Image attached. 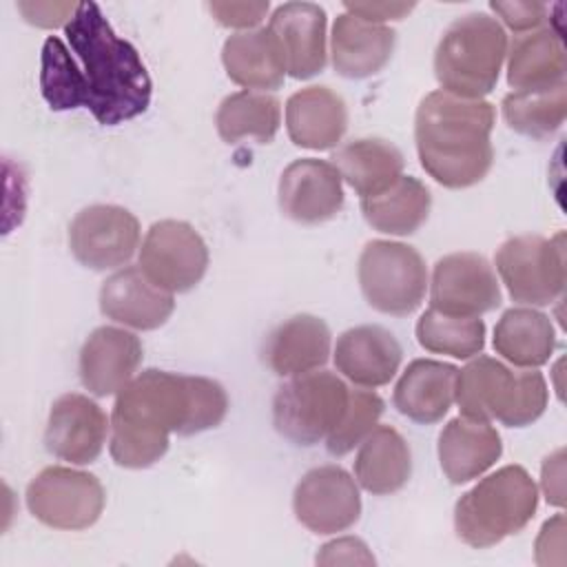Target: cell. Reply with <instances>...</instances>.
I'll use <instances>...</instances> for the list:
<instances>
[{"label":"cell","mask_w":567,"mask_h":567,"mask_svg":"<svg viewBox=\"0 0 567 567\" xmlns=\"http://www.w3.org/2000/svg\"><path fill=\"white\" fill-rule=\"evenodd\" d=\"M66 44L49 35L40 55V91L51 111L89 109L102 126L142 115L153 95L137 49L120 38L95 2H78Z\"/></svg>","instance_id":"6da1fadb"},{"label":"cell","mask_w":567,"mask_h":567,"mask_svg":"<svg viewBox=\"0 0 567 567\" xmlns=\"http://www.w3.org/2000/svg\"><path fill=\"white\" fill-rule=\"evenodd\" d=\"M228 412V394L208 377L144 370L115 396L109 450L120 467L142 470L168 450L171 432L193 436L217 427Z\"/></svg>","instance_id":"7a4b0ae2"},{"label":"cell","mask_w":567,"mask_h":567,"mask_svg":"<svg viewBox=\"0 0 567 567\" xmlns=\"http://www.w3.org/2000/svg\"><path fill=\"white\" fill-rule=\"evenodd\" d=\"M494 104L445 91L427 93L414 117V142L423 171L445 188L478 184L494 162Z\"/></svg>","instance_id":"3957f363"},{"label":"cell","mask_w":567,"mask_h":567,"mask_svg":"<svg viewBox=\"0 0 567 567\" xmlns=\"http://www.w3.org/2000/svg\"><path fill=\"white\" fill-rule=\"evenodd\" d=\"M547 399V383L538 370H514L485 354H476L456 374L454 401L467 419L525 427L545 412Z\"/></svg>","instance_id":"277c9868"},{"label":"cell","mask_w":567,"mask_h":567,"mask_svg":"<svg viewBox=\"0 0 567 567\" xmlns=\"http://www.w3.org/2000/svg\"><path fill=\"white\" fill-rule=\"evenodd\" d=\"M536 507L538 489L529 472L505 465L456 501L454 529L465 545L485 549L525 529Z\"/></svg>","instance_id":"5b68a950"},{"label":"cell","mask_w":567,"mask_h":567,"mask_svg":"<svg viewBox=\"0 0 567 567\" xmlns=\"http://www.w3.org/2000/svg\"><path fill=\"white\" fill-rule=\"evenodd\" d=\"M507 55V33L487 13H467L454 20L434 51V75L441 91L483 100L501 75Z\"/></svg>","instance_id":"8992f818"},{"label":"cell","mask_w":567,"mask_h":567,"mask_svg":"<svg viewBox=\"0 0 567 567\" xmlns=\"http://www.w3.org/2000/svg\"><path fill=\"white\" fill-rule=\"evenodd\" d=\"M350 401V388L328 370L292 377L272 399L275 430L295 445L310 447L341 423Z\"/></svg>","instance_id":"52a82bcc"},{"label":"cell","mask_w":567,"mask_h":567,"mask_svg":"<svg viewBox=\"0 0 567 567\" xmlns=\"http://www.w3.org/2000/svg\"><path fill=\"white\" fill-rule=\"evenodd\" d=\"M357 277L365 301L394 317L414 312L427 290V268L421 252L401 241H368L359 255Z\"/></svg>","instance_id":"ba28073f"},{"label":"cell","mask_w":567,"mask_h":567,"mask_svg":"<svg viewBox=\"0 0 567 567\" xmlns=\"http://www.w3.org/2000/svg\"><path fill=\"white\" fill-rule=\"evenodd\" d=\"M494 264L514 301L549 306L565 290V235L512 237L501 244Z\"/></svg>","instance_id":"9c48e42d"},{"label":"cell","mask_w":567,"mask_h":567,"mask_svg":"<svg viewBox=\"0 0 567 567\" xmlns=\"http://www.w3.org/2000/svg\"><path fill=\"white\" fill-rule=\"evenodd\" d=\"M106 494L97 476L51 465L27 485V507L42 525L78 532L91 527L104 512Z\"/></svg>","instance_id":"30bf717a"},{"label":"cell","mask_w":567,"mask_h":567,"mask_svg":"<svg viewBox=\"0 0 567 567\" xmlns=\"http://www.w3.org/2000/svg\"><path fill=\"white\" fill-rule=\"evenodd\" d=\"M140 268L155 286L168 292H186L206 275V241L186 221H155L142 239Z\"/></svg>","instance_id":"8fae6325"},{"label":"cell","mask_w":567,"mask_h":567,"mask_svg":"<svg viewBox=\"0 0 567 567\" xmlns=\"http://www.w3.org/2000/svg\"><path fill=\"white\" fill-rule=\"evenodd\" d=\"M69 248L91 270H115L140 248V221L115 204L86 206L69 226Z\"/></svg>","instance_id":"7c38bea8"},{"label":"cell","mask_w":567,"mask_h":567,"mask_svg":"<svg viewBox=\"0 0 567 567\" xmlns=\"http://www.w3.org/2000/svg\"><path fill=\"white\" fill-rule=\"evenodd\" d=\"M430 308L481 317L501 303V286L489 261L478 252H452L434 264L430 281Z\"/></svg>","instance_id":"4fadbf2b"},{"label":"cell","mask_w":567,"mask_h":567,"mask_svg":"<svg viewBox=\"0 0 567 567\" xmlns=\"http://www.w3.org/2000/svg\"><path fill=\"white\" fill-rule=\"evenodd\" d=\"M292 509L312 534L346 532L361 516L359 485L339 465L312 467L295 487Z\"/></svg>","instance_id":"5bb4252c"},{"label":"cell","mask_w":567,"mask_h":567,"mask_svg":"<svg viewBox=\"0 0 567 567\" xmlns=\"http://www.w3.org/2000/svg\"><path fill=\"white\" fill-rule=\"evenodd\" d=\"M109 432L111 421L106 419L104 410L86 394L69 392L55 399L51 405L44 445L60 461L71 465H89L102 454Z\"/></svg>","instance_id":"9a60e30c"},{"label":"cell","mask_w":567,"mask_h":567,"mask_svg":"<svg viewBox=\"0 0 567 567\" xmlns=\"http://www.w3.org/2000/svg\"><path fill=\"white\" fill-rule=\"evenodd\" d=\"M279 208L299 224L332 219L343 206L341 175L332 162L301 157L288 164L279 177Z\"/></svg>","instance_id":"2e32d148"},{"label":"cell","mask_w":567,"mask_h":567,"mask_svg":"<svg viewBox=\"0 0 567 567\" xmlns=\"http://www.w3.org/2000/svg\"><path fill=\"white\" fill-rule=\"evenodd\" d=\"M142 363V341L137 334L117 328H95L80 350V381L95 396L120 392Z\"/></svg>","instance_id":"e0dca14e"},{"label":"cell","mask_w":567,"mask_h":567,"mask_svg":"<svg viewBox=\"0 0 567 567\" xmlns=\"http://www.w3.org/2000/svg\"><path fill=\"white\" fill-rule=\"evenodd\" d=\"M326 11L315 2H284L268 22L286 60V73L308 80L326 66Z\"/></svg>","instance_id":"ac0fdd59"},{"label":"cell","mask_w":567,"mask_h":567,"mask_svg":"<svg viewBox=\"0 0 567 567\" xmlns=\"http://www.w3.org/2000/svg\"><path fill=\"white\" fill-rule=\"evenodd\" d=\"M100 310L106 319L135 328L155 330L175 310L173 292L155 286L140 266H124L104 279Z\"/></svg>","instance_id":"d6986e66"},{"label":"cell","mask_w":567,"mask_h":567,"mask_svg":"<svg viewBox=\"0 0 567 567\" xmlns=\"http://www.w3.org/2000/svg\"><path fill=\"white\" fill-rule=\"evenodd\" d=\"M401 343L381 326H357L346 330L334 346V365L361 388H379L394 379L401 365Z\"/></svg>","instance_id":"ffe728a7"},{"label":"cell","mask_w":567,"mask_h":567,"mask_svg":"<svg viewBox=\"0 0 567 567\" xmlns=\"http://www.w3.org/2000/svg\"><path fill=\"white\" fill-rule=\"evenodd\" d=\"M286 128L295 146L334 148L348 128V106L330 86H306L286 102Z\"/></svg>","instance_id":"44dd1931"},{"label":"cell","mask_w":567,"mask_h":567,"mask_svg":"<svg viewBox=\"0 0 567 567\" xmlns=\"http://www.w3.org/2000/svg\"><path fill=\"white\" fill-rule=\"evenodd\" d=\"M396 33L352 13L337 16L330 35L332 66L339 75L363 80L379 73L392 58Z\"/></svg>","instance_id":"7402d4cb"},{"label":"cell","mask_w":567,"mask_h":567,"mask_svg":"<svg viewBox=\"0 0 567 567\" xmlns=\"http://www.w3.org/2000/svg\"><path fill=\"white\" fill-rule=\"evenodd\" d=\"M501 434L489 421H476L461 414L439 434V463L454 485L478 478L501 458Z\"/></svg>","instance_id":"603a6c76"},{"label":"cell","mask_w":567,"mask_h":567,"mask_svg":"<svg viewBox=\"0 0 567 567\" xmlns=\"http://www.w3.org/2000/svg\"><path fill=\"white\" fill-rule=\"evenodd\" d=\"M330 328L315 315H295L264 343V361L277 377H297L321 368L330 354Z\"/></svg>","instance_id":"cb8c5ba5"},{"label":"cell","mask_w":567,"mask_h":567,"mask_svg":"<svg viewBox=\"0 0 567 567\" xmlns=\"http://www.w3.org/2000/svg\"><path fill=\"white\" fill-rule=\"evenodd\" d=\"M458 368L434 359H414L394 385V408L416 423H439L454 403Z\"/></svg>","instance_id":"d4e9b609"},{"label":"cell","mask_w":567,"mask_h":567,"mask_svg":"<svg viewBox=\"0 0 567 567\" xmlns=\"http://www.w3.org/2000/svg\"><path fill=\"white\" fill-rule=\"evenodd\" d=\"M226 75L246 91L279 89L286 78V60L272 31L250 29L230 35L221 49Z\"/></svg>","instance_id":"484cf974"},{"label":"cell","mask_w":567,"mask_h":567,"mask_svg":"<svg viewBox=\"0 0 567 567\" xmlns=\"http://www.w3.org/2000/svg\"><path fill=\"white\" fill-rule=\"evenodd\" d=\"M567 55L563 35L549 29H534L516 35L507 53V84L514 91H538L565 82Z\"/></svg>","instance_id":"4316f807"},{"label":"cell","mask_w":567,"mask_h":567,"mask_svg":"<svg viewBox=\"0 0 567 567\" xmlns=\"http://www.w3.org/2000/svg\"><path fill=\"white\" fill-rule=\"evenodd\" d=\"M412 474L408 441L390 425H377L361 443L354 458L357 483L377 496L399 492Z\"/></svg>","instance_id":"83f0119b"},{"label":"cell","mask_w":567,"mask_h":567,"mask_svg":"<svg viewBox=\"0 0 567 567\" xmlns=\"http://www.w3.org/2000/svg\"><path fill=\"white\" fill-rule=\"evenodd\" d=\"M341 179L357 190V195L372 197L385 190L403 175V153L388 140L359 137L346 142L332 157Z\"/></svg>","instance_id":"f1b7e54d"},{"label":"cell","mask_w":567,"mask_h":567,"mask_svg":"<svg viewBox=\"0 0 567 567\" xmlns=\"http://www.w3.org/2000/svg\"><path fill=\"white\" fill-rule=\"evenodd\" d=\"M430 206L432 195L427 186L410 175H401L385 190L361 199L365 221L374 230L396 237L416 233L425 224Z\"/></svg>","instance_id":"f546056e"},{"label":"cell","mask_w":567,"mask_h":567,"mask_svg":"<svg viewBox=\"0 0 567 567\" xmlns=\"http://www.w3.org/2000/svg\"><path fill=\"white\" fill-rule=\"evenodd\" d=\"M556 346L551 319L534 308H509L494 328V350L518 368H538Z\"/></svg>","instance_id":"4dcf8cb0"},{"label":"cell","mask_w":567,"mask_h":567,"mask_svg":"<svg viewBox=\"0 0 567 567\" xmlns=\"http://www.w3.org/2000/svg\"><path fill=\"white\" fill-rule=\"evenodd\" d=\"M281 124V104L266 91H237L221 100L215 126L224 142L233 144L244 137L272 142Z\"/></svg>","instance_id":"1f68e13d"},{"label":"cell","mask_w":567,"mask_h":567,"mask_svg":"<svg viewBox=\"0 0 567 567\" xmlns=\"http://www.w3.org/2000/svg\"><path fill=\"white\" fill-rule=\"evenodd\" d=\"M503 117L520 135L543 140L560 128L567 115V84L538 91H512L503 97Z\"/></svg>","instance_id":"d6a6232c"},{"label":"cell","mask_w":567,"mask_h":567,"mask_svg":"<svg viewBox=\"0 0 567 567\" xmlns=\"http://www.w3.org/2000/svg\"><path fill=\"white\" fill-rule=\"evenodd\" d=\"M421 348L454 359H472L485 346V323L478 317H456L427 308L416 321Z\"/></svg>","instance_id":"836d02e7"},{"label":"cell","mask_w":567,"mask_h":567,"mask_svg":"<svg viewBox=\"0 0 567 567\" xmlns=\"http://www.w3.org/2000/svg\"><path fill=\"white\" fill-rule=\"evenodd\" d=\"M383 399L372 390H350V401L341 423L328 434L326 447L332 456L352 452L379 423Z\"/></svg>","instance_id":"e575fe53"},{"label":"cell","mask_w":567,"mask_h":567,"mask_svg":"<svg viewBox=\"0 0 567 567\" xmlns=\"http://www.w3.org/2000/svg\"><path fill=\"white\" fill-rule=\"evenodd\" d=\"M492 11L501 16V20L518 33H527L532 29H538L547 20V4L525 0V2H489Z\"/></svg>","instance_id":"d590c367"},{"label":"cell","mask_w":567,"mask_h":567,"mask_svg":"<svg viewBox=\"0 0 567 567\" xmlns=\"http://www.w3.org/2000/svg\"><path fill=\"white\" fill-rule=\"evenodd\" d=\"M208 9L221 27L250 31L266 18L268 2H210Z\"/></svg>","instance_id":"8d00e7d4"},{"label":"cell","mask_w":567,"mask_h":567,"mask_svg":"<svg viewBox=\"0 0 567 567\" xmlns=\"http://www.w3.org/2000/svg\"><path fill=\"white\" fill-rule=\"evenodd\" d=\"M319 565H374V556L361 538L343 536L330 540L317 554Z\"/></svg>","instance_id":"74e56055"},{"label":"cell","mask_w":567,"mask_h":567,"mask_svg":"<svg viewBox=\"0 0 567 567\" xmlns=\"http://www.w3.org/2000/svg\"><path fill=\"white\" fill-rule=\"evenodd\" d=\"M78 9V2H53V0H35V2H18V11L24 16L29 24L53 29V27H66V22L73 18Z\"/></svg>","instance_id":"f35d334b"},{"label":"cell","mask_w":567,"mask_h":567,"mask_svg":"<svg viewBox=\"0 0 567 567\" xmlns=\"http://www.w3.org/2000/svg\"><path fill=\"white\" fill-rule=\"evenodd\" d=\"M536 563L538 565L565 563V516L563 514H556L543 525L536 538Z\"/></svg>","instance_id":"ab89813d"},{"label":"cell","mask_w":567,"mask_h":567,"mask_svg":"<svg viewBox=\"0 0 567 567\" xmlns=\"http://www.w3.org/2000/svg\"><path fill=\"white\" fill-rule=\"evenodd\" d=\"M348 13L359 16L374 24H385L388 20L405 18L414 4L412 2H343Z\"/></svg>","instance_id":"60d3db41"},{"label":"cell","mask_w":567,"mask_h":567,"mask_svg":"<svg viewBox=\"0 0 567 567\" xmlns=\"http://www.w3.org/2000/svg\"><path fill=\"white\" fill-rule=\"evenodd\" d=\"M543 492L547 503L563 507L565 503V487H563V476H565V450H556L551 456L545 458L543 463V474H540Z\"/></svg>","instance_id":"b9f144b4"}]
</instances>
